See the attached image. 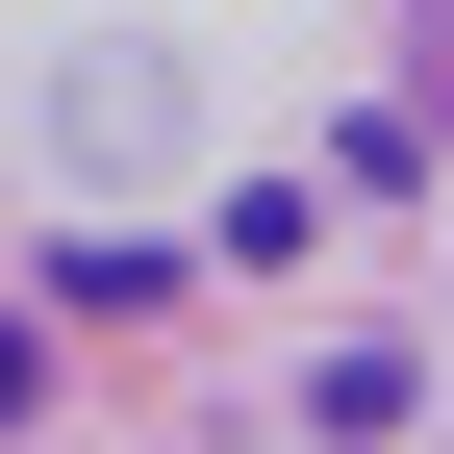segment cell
<instances>
[{"label":"cell","mask_w":454,"mask_h":454,"mask_svg":"<svg viewBox=\"0 0 454 454\" xmlns=\"http://www.w3.org/2000/svg\"><path fill=\"white\" fill-rule=\"evenodd\" d=\"M26 379H51V328H0V429H26Z\"/></svg>","instance_id":"cell-1"},{"label":"cell","mask_w":454,"mask_h":454,"mask_svg":"<svg viewBox=\"0 0 454 454\" xmlns=\"http://www.w3.org/2000/svg\"><path fill=\"white\" fill-rule=\"evenodd\" d=\"M429 127H454V0H429Z\"/></svg>","instance_id":"cell-2"}]
</instances>
